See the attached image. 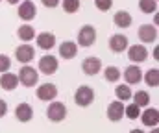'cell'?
Returning <instances> with one entry per match:
<instances>
[{
	"mask_svg": "<svg viewBox=\"0 0 159 133\" xmlns=\"http://www.w3.org/2000/svg\"><path fill=\"white\" fill-rule=\"evenodd\" d=\"M74 102H76V105H80V107L91 105V104L94 102V91L91 87H87V85L78 87L76 92H74Z\"/></svg>",
	"mask_w": 159,
	"mask_h": 133,
	"instance_id": "obj_1",
	"label": "cell"
},
{
	"mask_svg": "<svg viewBox=\"0 0 159 133\" xmlns=\"http://www.w3.org/2000/svg\"><path fill=\"white\" fill-rule=\"evenodd\" d=\"M46 117H48V120H52V122H61V120H65V118H67V107H65V104H61V102H52V104L48 105V109H46Z\"/></svg>",
	"mask_w": 159,
	"mask_h": 133,
	"instance_id": "obj_2",
	"label": "cell"
},
{
	"mask_svg": "<svg viewBox=\"0 0 159 133\" xmlns=\"http://www.w3.org/2000/svg\"><path fill=\"white\" fill-rule=\"evenodd\" d=\"M19 82L24 87H34L39 82V74H37V70L34 67H22L20 72H19Z\"/></svg>",
	"mask_w": 159,
	"mask_h": 133,
	"instance_id": "obj_3",
	"label": "cell"
},
{
	"mask_svg": "<svg viewBox=\"0 0 159 133\" xmlns=\"http://www.w3.org/2000/svg\"><path fill=\"white\" fill-rule=\"evenodd\" d=\"M57 57L56 55H43L39 59V70L43 74H46V76H52V74H56V70H57Z\"/></svg>",
	"mask_w": 159,
	"mask_h": 133,
	"instance_id": "obj_4",
	"label": "cell"
},
{
	"mask_svg": "<svg viewBox=\"0 0 159 133\" xmlns=\"http://www.w3.org/2000/svg\"><path fill=\"white\" fill-rule=\"evenodd\" d=\"M96 43V30L93 26H83L78 32V44L80 46H91Z\"/></svg>",
	"mask_w": 159,
	"mask_h": 133,
	"instance_id": "obj_5",
	"label": "cell"
},
{
	"mask_svg": "<svg viewBox=\"0 0 159 133\" xmlns=\"http://www.w3.org/2000/svg\"><path fill=\"white\" fill-rule=\"evenodd\" d=\"M128 57L131 63H143L148 59V50L143 44H131L128 46Z\"/></svg>",
	"mask_w": 159,
	"mask_h": 133,
	"instance_id": "obj_6",
	"label": "cell"
},
{
	"mask_svg": "<svg viewBox=\"0 0 159 133\" xmlns=\"http://www.w3.org/2000/svg\"><path fill=\"white\" fill-rule=\"evenodd\" d=\"M35 15H37V7H35V4H34L32 0H22L20 6H19V17H20L22 20L28 22V20H34Z\"/></svg>",
	"mask_w": 159,
	"mask_h": 133,
	"instance_id": "obj_7",
	"label": "cell"
},
{
	"mask_svg": "<svg viewBox=\"0 0 159 133\" xmlns=\"http://www.w3.org/2000/svg\"><path fill=\"white\" fill-rule=\"evenodd\" d=\"M81 70L87 76H96L102 70V61L98 57H85L83 63H81Z\"/></svg>",
	"mask_w": 159,
	"mask_h": 133,
	"instance_id": "obj_8",
	"label": "cell"
},
{
	"mask_svg": "<svg viewBox=\"0 0 159 133\" xmlns=\"http://www.w3.org/2000/svg\"><path fill=\"white\" fill-rule=\"evenodd\" d=\"M139 39L143 43H156L157 41V28L152 24H143L139 28Z\"/></svg>",
	"mask_w": 159,
	"mask_h": 133,
	"instance_id": "obj_9",
	"label": "cell"
},
{
	"mask_svg": "<svg viewBox=\"0 0 159 133\" xmlns=\"http://www.w3.org/2000/svg\"><path fill=\"white\" fill-rule=\"evenodd\" d=\"M34 55H35V50H34V46H30V44H20L17 50H15V57H17V61L19 63H30L32 59H34Z\"/></svg>",
	"mask_w": 159,
	"mask_h": 133,
	"instance_id": "obj_10",
	"label": "cell"
},
{
	"mask_svg": "<svg viewBox=\"0 0 159 133\" xmlns=\"http://www.w3.org/2000/svg\"><path fill=\"white\" fill-rule=\"evenodd\" d=\"M15 117H17L19 122H30V120L34 118V109H32V105L26 104V102L19 104V105L15 107Z\"/></svg>",
	"mask_w": 159,
	"mask_h": 133,
	"instance_id": "obj_11",
	"label": "cell"
},
{
	"mask_svg": "<svg viewBox=\"0 0 159 133\" xmlns=\"http://www.w3.org/2000/svg\"><path fill=\"white\" fill-rule=\"evenodd\" d=\"M124 117V104L120 100H115L107 105V118L111 122H119L120 118Z\"/></svg>",
	"mask_w": 159,
	"mask_h": 133,
	"instance_id": "obj_12",
	"label": "cell"
},
{
	"mask_svg": "<svg viewBox=\"0 0 159 133\" xmlns=\"http://www.w3.org/2000/svg\"><path fill=\"white\" fill-rule=\"evenodd\" d=\"M57 96V87L54 83H43L37 89V98L43 102H48V100H54Z\"/></svg>",
	"mask_w": 159,
	"mask_h": 133,
	"instance_id": "obj_13",
	"label": "cell"
},
{
	"mask_svg": "<svg viewBox=\"0 0 159 133\" xmlns=\"http://www.w3.org/2000/svg\"><path fill=\"white\" fill-rule=\"evenodd\" d=\"M35 41H37V46L43 48V50H52L56 46V35L50 33V32H43L39 35H35Z\"/></svg>",
	"mask_w": 159,
	"mask_h": 133,
	"instance_id": "obj_14",
	"label": "cell"
},
{
	"mask_svg": "<svg viewBox=\"0 0 159 133\" xmlns=\"http://www.w3.org/2000/svg\"><path fill=\"white\" fill-rule=\"evenodd\" d=\"M128 46H129V43H128V37H126V35H120V33L111 35V39H109V48H111L113 52L120 54V52H124Z\"/></svg>",
	"mask_w": 159,
	"mask_h": 133,
	"instance_id": "obj_15",
	"label": "cell"
},
{
	"mask_svg": "<svg viewBox=\"0 0 159 133\" xmlns=\"http://www.w3.org/2000/svg\"><path fill=\"white\" fill-rule=\"evenodd\" d=\"M124 80L128 82V85H135V83H139V82L143 80V72H141V69H139L137 65L128 67V69L124 70Z\"/></svg>",
	"mask_w": 159,
	"mask_h": 133,
	"instance_id": "obj_16",
	"label": "cell"
},
{
	"mask_svg": "<svg viewBox=\"0 0 159 133\" xmlns=\"http://www.w3.org/2000/svg\"><path fill=\"white\" fill-rule=\"evenodd\" d=\"M19 85V76L17 74H11V72H2L0 76V87L4 91H13Z\"/></svg>",
	"mask_w": 159,
	"mask_h": 133,
	"instance_id": "obj_17",
	"label": "cell"
},
{
	"mask_svg": "<svg viewBox=\"0 0 159 133\" xmlns=\"http://www.w3.org/2000/svg\"><path fill=\"white\" fill-rule=\"evenodd\" d=\"M76 54H78V46H76V43L65 41V43L59 44V55H61L63 59H72Z\"/></svg>",
	"mask_w": 159,
	"mask_h": 133,
	"instance_id": "obj_18",
	"label": "cell"
},
{
	"mask_svg": "<svg viewBox=\"0 0 159 133\" xmlns=\"http://www.w3.org/2000/svg\"><path fill=\"white\" fill-rule=\"evenodd\" d=\"M159 122V111L156 107H150V109H146L144 113H143V124L144 126H157Z\"/></svg>",
	"mask_w": 159,
	"mask_h": 133,
	"instance_id": "obj_19",
	"label": "cell"
},
{
	"mask_svg": "<svg viewBox=\"0 0 159 133\" xmlns=\"http://www.w3.org/2000/svg\"><path fill=\"white\" fill-rule=\"evenodd\" d=\"M113 22H115V26H119V28H128V26H131V15L128 13V11H117L115 13V17H113Z\"/></svg>",
	"mask_w": 159,
	"mask_h": 133,
	"instance_id": "obj_20",
	"label": "cell"
},
{
	"mask_svg": "<svg viewBox=\"0 0 159 133\" xmlns=\"http://www.w3.org/2000/svg\"><path fill=\"white\" fill-rule=\"evenodd\" d=\"M17 35H19V39H22L24 43H28V41H34V37H35L37 33H35L34 26H30V24H22V26L19 28Z\"/></svg>",
	"mask_w": 159,
	"mask_h": 133,
	"instance_id": "obj_21",
	"label": "cell"
},
{
	"mask_svg": "<svg viewBox=\"0 0 159 133\" xmlns=\"http://www.w3.org/2000/svg\"><path fill=\"white\" fill-rule=\"evenodd\" d=\"M131 98H133V104H137L139 107H146L150 104V96L146 91H137V94H131Z\"/></svg>",
	"mask_w": 159,
	"mask_h": 133,
	"instance_id": "obj_22",
	"label": "cell"
},
{
	"mask_svg": "<svg viewBox=\"0 0 159 133\" xmlns=\"http://www.w3.org/2000/svg\"><path fill=\"white\" fill-rule=\"evenodd\" d=\"M139 7L143 13H156L157 11V0H139Z\"/></svg>",
	"mask_w": 159,
	"mask_h": 133,
	"instance_id": "obj_23",
	"label": "cell"
},
{
	"mask_svg": "<svg viewBox=\"0 0 159 133\" xmlns=\"http://www.w3.org/2000/svg\"><path fill=\"white\" fill-rule=\"evenodd\" d=\"M144 82H146L150 87H157L159 85V70L157 69H150V70L144 74Z\"/></svg>",
	"mask_w": 159,
	"mask_h": 133,
	"instance_id": "obj_24",
	"label": "cell"
},
{
	"mask_svg": "<svg viewBox=\"0 0 159 133\" xmlns=\"http://www.w3.org/2000/svg\"><path fill=\"white\" fill-rule=\"evenodd\" d=\"M115 94H117V100L126 102V100H129V98H131V89H129V85H117Z\"/></svg>",
	"mask_w": 159,
	"mask_h": 133,
	"instance_id": "obj_25",
	"label": "cell"
},
{
	"mask_svg": "<svg viewBox=\"0 0 159 133\" xmlns=\"http://www.w3.org/2000/svg\"><path fill=\"white\" fill-rule=\"evenodd\" d=\"M104 76H106V82L115 83V82H119L120 80V70L117 69V67H107L106 72H104Z\"/></svg>",
	"mask_w": 159,
	"mask_h": 133,
	"instance_id": "obj_26",
	"label": "cell"
},
{
	"mask_svg": "<svg viewBox=\"0 0 159 133\" xmlns=\"http://www.w3.org/2000/svg\"><path fill=\"white\" fill-rule=\"evenodd\" d=\"M124 115L128 117V118H131V120H135L139 115H141V107L137 105V104H131V105H128V107H124Z\"/></svg>",
	"mask_w": 159,
	"mask_h": 133,
	"instance_id": "obj_27",
	"label": "cell"
},
{
	"mask_svg": "<svg viewBox=\"0 0 159 133\" xmlns=\"http://www.w3.org/2000/svg\"><path fill=\"white\" fill-rule=\"evenodd\" d=\"M63 9L67 13H76L80 9V0H63Z\"/></svg>",
	"mask_w": 159,
	"mask_h": 133,
	"instance_id": "obj_28",
	"label": "cell"
},
{
	"mask_svg": "<svg viewBox=\"0 0 159 133\" xmlns=\"http://www.w3.org/2000/svg\"><path fill=\"white\" fill-rule=\"evenodd\" d=\"M9 69H11V59H9L7 55L0 54V74H2V72H7Z\"/></svg>",
	"mask_w": 159,
	"mask_h": 133,
	"instance_id": "obj_29",
	"label": "cell"
},
{
	"mask_svg": "<svg viewBox=\"0 0 159 133\" xmlns=\"http://www.w3.org/2000/svg\"><path fill=\"white\" fill-rule=\"evenodd\" d=\"M94 4L100 11H109L113 6V0H94Z\"/></svg>",
	"mask_w": 159,
	"mask_h": 133,
	"instance_id": "obj_30",
	"label": "cell"
},
{
	"mask_svg": "<svg viewBox=\"0 0 159 133\" xmlns=\"http://www.w3.org/2000/svg\"><path fill=\"white\" fill-rule=\"evenodd\" d=\"M41 2H43V6H46V7H50V9L59 4V0H41Z\"/></svg>",
	"mask_w": 159,
	"mask_h": 133,
	"instance_id": "obj_31",
	"label": "cell"
},
{
	"mask_svg": "<svg viewBox=\"0 0 159 133\" xmlns=\"http://www.w3.org/2000/svg\"><path fill=\"white\" fill-rule=\"evenodd\" d=\"M6 113H7V104L4 100H0V118L6 117Z\"/></svg>",
	"mask_w": 159,
	"mask_h": 133,
	"instance_id": "obj_32",
	"label": "cell"
},
{
	"mask_svg": "<svg viewBox=\"0 0 159 133\" xmlns=\"http://www.w3.org/2000/svg\"><path fill=\"white\" fill-rule=\"evenodd\" d=\"M20 0H7V4H19Z\"/></svg>",
	"mask_w": 159,
	"mask_h": 133,
	"instance_id": "obj_33",
	"label": "cell"
},
{
	"mask_svg": "<svg viewBox=\"0 0 159 133\" xmlns=\"http://www.w3.org/2000/svg\"><path fill=\"white\" fill-rule=\"evenodd\" d=\"M129 133H144V131H143V130H131Z\"/></svg>",
	"mask_w": 159,
	"mask_h": 133,
	"instance_id": "obj_34",
	"label": "cell"
},
{
	"mask_svg": "<svg viewBox=\"0 0 159 133\" xmlns=\"http://www.w3.org/2000/svg\"><path fill=\"white\" fill-rule=\"evenodd\" d=\"M150 133H159V130H157V128H156V126H154V130H152V131H150Z\"/></svg>",
	"mask_w": 159,
	"mask_h": 133,
	"instance_id": "obj_35",
	"label": "cell"
}]
</instances>
